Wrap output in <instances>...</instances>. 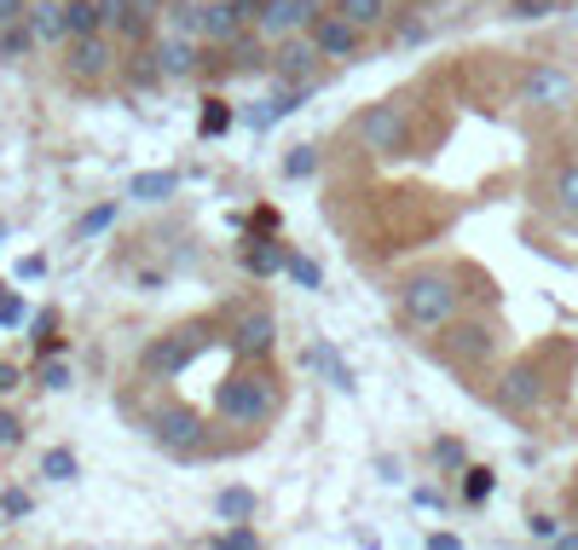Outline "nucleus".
I'll use <instances>...</instances> for the list:
<instances>
[{
	"mask_svg": "<svg viewBox=\"0 0 578 550\" xmlns=\"http://www.w3.org/2000/svg\"><path fill=\"white\" fill-rule=\"evenodd\" d=\"M278 405H284V394H278V382L266 371H232L215 389V412L226 423H238V429H261V423H273Z\"/></svg>",
	"mask_w": 578,
	"mask_h": 550,
	"instance_id": "nucleus-1",
	"label": "nucleus"
},
{
	"mask_svg": "<svg viewBox=\"0 0 578 550\" xmlns=\"http://www.w3.org/2000/svg\"><path fill=\"white\" fill-rule=\"evenodd\" d=\"M400 313L423 331H446L463 313V290L451 284V273H417L400 284Z\"/></svg>",
	"mask_w": 578,
	"mask_h": 550,
	"instance_id": "nucleus-2",
	"label": "nucleus"
},
{
	"mask_svg": "<svg viewBox=\"0 0 578 550\" xmlns=\"http://www.w3.org/2000/svg\"><path fill=\"white\" fill-rule=\"evenodd\" d=\"M354 134H359V146H365L370 157H405V151H411V105H400V99H382V105L359 111Z\"/></svg>",
	"mask_w": 578,
	"mask_h": 550,
	"instance_id": "nucleus-3",
	"label": "nucleus"
},
{
	"mask_svg": "<svg viewBox=\"0 0 578 550\" xmlns=\"http://www.w3.org/2000/svg\"><path fill=\"white\" fill-rule=\"evenodd\" d=\"M151 440L174 458H197L203 440H209V423H203L192 405H162V412L151 417Z\"/></svg>",
	"mask_w": 578,
	"mask_h": 550,
	"instance_id": "nucleus-4",
	"label": "nucleus"
},
{
	"mask_svg": "<svg viewBox=\"0 0 578 550\" xmlns=\"http://www.w3.org/2000/svg\"><path fill=\"white\" fill-rule=\"evenodd\" d=\"M111 65H116L111 30H99V35H70V41H65V70H70V81H81V88L105 81Z\"/></svg>",
	"mask_w": 578,
	"mask_h": 550,
	"instance_id": "nucleus-5",
	"label": "nucleus"
},
{
	"mask_svg": "<svg viewBox=\"0 0 578 550\" xmlns=\"http://www.w3.org/2000/svg\"><path fill=\"white\" fill-rule=\"evenodd\" d=\"M319 18H324V0H266V12H261V24H255V30L278 47V41L301 35V30H313Z\"/></svg>",
	"mask_w": 578,
	"mask_h": 550,
	"instance_id": "nucleus-6",
	"label": "nucleus"
},
{
	"mask_svg": "<svg viewBox=\"0 0 578 550\" xmlns=\"http://www.w3.org/2000/svg\"><path fill=\"white\" fill-rule=\"evenodd\" d=\"M197 348H203V324H185V331H174V336H162V342L144 348V371L151 377H180L185 365L197 359Z\"/></svg>",
	"mask_w": 578,
	"mask_h": 550,
	"instance_id": "nucleus-7",
	"label": "nucleus"
},
{
	"mask_svg": "<svg viewBox=\"0 0 578 550\" xmlns=\"http://www.w3.org/2000/svg\"><path fill=\"white\" fill-rule=\"evenodd\" d=\"M313 41H319V53L330 58V65H347V58H359L365 30L354 24V18H342V12H324L313 24Z\"/></svg>",
	"mask_w": 578,
	"mask_h": 550,
	"instance_id": "nucleus-8",
	"label": "nucleus"
},
{
	"mask_svg": "<svg viewBox=\"0 0 578 550\" xmlns=\"http://www.w3.org/2000/svg\"><path fill=\"white\" fill-rule=\"evenodd\" d=\"M151 58H157L162 81H185V76H197V65H203V41L169 30V35H162L157 47H151Z\"/></svg>",
	"mask_w": 578,
	"mask_h": 550,
	"instance_id": "nucleus-9",
	"label": "nucleus"
},
{
	"mask_svg": "<svg viewBox=\"0 0 578 550\" xmlns=\"http://www.w3.org/2000/svg\"><path fill=\"white\" fill-rule=\"evenodd\" d=\"M238 30H250V24L232 12V0H197V7H192V35L209 41V47H226Z\"/></svg>",
	"mask_w": 578,
	"mask_h": 550,
	"instance_id": "nucleus-10",
	"label": "nucleus"
},
{
	"mask_svg": "<svg viewBox=\"0 0 578 550\" xmlns=\"http://www.w3.org/2000/svg\"><path fill=\"white\" fill-rule=\"evenodd\" d=\"M319 65H324V53H319L313 35H289V41H278V47H273V70L284 81H313Z\"/></svg>",
	"mask_w": 578,
	"mask_h": 550,
	"instance_id": "nucleus-11",
	"label": "nucleus"
},
{
	"mask_svg": "<svg viewBox=\"0 0 578 550\" xmlns=\"http://www.w3.org/2000/svg\"><path fill=\"white\" fill-rule=\"evenodd\" d=\"M226 342H232V354H243V359H266V354H273V342H278V319L266 313V308L261 313H243Z\"/></svg>",
	"mask_w": 578,
	"mask_h": 550,
	"instance_id": "nucleus-12",
	"label": "nucleus"
},
{
	"mask_svg": "<svg viewBox=\"0 0 578 550\" xmlns=\"http://www.w3.org/2000/svg\"><path fill=\"white\" fill-rule=\"evenodd\" d=\"M521 99L527 105H567L573 81H567V70H555V65H532L527 81H521Z\"/></svg>",
	"mask_w": 578,
	"mask_h": 550,
	"instance_id": "nucleus-13",
	"label": "nucleus"
},
{
	"mask_svg": "<svg viewBox=\"0 0 578 550\" xmlns=\"http://www.w3.org/2000/svg\"><path fill=\"white\" fill-rule=\"evenodd\" d=\"M301 105H307V81H284V88H278L273 99H261V105L250 111V128H255V134H266V128H273V122L296 116Z\"/></svg>",
	"mask_w": 578,
	"mask_h": 550,
	"instance_id": "nucleus-14",
	"label": "nucleus"
},
{
	"mask_svg": "<svg viewBox=\"0 0 578 550\" xmlns=\"http://www.w3.org/2000/svg\"><path fill=\"white\" fill-rule=\"evenodd\" d=\"M544 400V377L539 365H515V371L498 382V405H509V412H527V405Z\"/></svg>",
	"mask_w": 578,
	"mask_h": 550,
	"instance_id": "nucleus-15",
	"label": "nucleus"
},
{
	"mask_svg": "<svg viewBox=\"0 0 578 550\" xmlns=\"http://www.w3.org/2000/svg\"><path fill=\"white\" fill-rule=\"evenodd\" d=\"M446 354L451 359H486L492 354V336H486V324H446Z\"/></svg>",
	"mask_w": 578,
	"mask_h": 550,
	"instance_id": "nucleus-16",
	"label": "nucleus"
},
{
	"mask_svg": "<svg viewBox=\"0 0 578 550\" xmlns=\"http://www.w3.org/2000/svg\"><path fill=\"white\" fill-rule=\"evenodd\" d=\"M30 30L47 41V47H58V41H70V24H65V0H35L30 7Z\"/></svg>",
	"mask_w": 578,
	"mask_h": 550,
	"instance_id": "nucleus-17",
	"label": "nucleus"
},
{
	"mask_svg": "<svg viewBox=\"0 0 578 550\" xmlns=\"http://www.w3.org/2000/svg\"><path fill=\"white\" fill-rule=\"evenodd\" d=\"M243 267H250L255 278H273V273L289 267V255H284V243H273V238H250L243 243Z\"/></svg>",
	"mask_w": 578,
	"mask_h": 550,
	"instance_id": "nucleus-18",
	"label": "nucleus"
},
{
	"mask_svg": "<svg viewBox=\"0 0 578 550\" xmlns=\"http://www.w3.org/2000/svg\"><path fill=\"white\" fill-rule=\"evenodd\" d=\"M174 186H180V174L151 169V174H134V180H128V197H134V203H162V197H174Z\"/></svg>",
	"mask_w": 578,
	"mask_h": 550,
	"instance_id": "nucleus-19",
	"label": "nucleus"
},
{
	"mask_svg": "<svg viewBox=\"0 0 578 550\" xmlns=\"http://www.w3.org/2000/svg\"><path fill=\"white\" fill-rule=\"evenodd\" d=\"M215 516L220 522H250L255 516V493H250V486H220V493H215Z\"/></svg>",
	"mask_w": 578,
	"mask_h": 550,
	"instance_id": "nucleus-20",
	"label": "nucleus"
},
{
	"mask_svg": "<svg viewBox=\"0 0 578 550\" xmlns=\"http://www.w3.org/2000/svg\"><path fill=\"white\" fill-rule=\"evenodd\" d=\"M65 24L70 35H99L105 30V7L99 0H65Z\"/></svg>",
	"mask_w": 578,
	"mask_h": 550,
	"instance_id": "nucleus-21",
	"label": "nucleus"
},
{
	"mask_svg": "<svg viewBox=\"0 0 578 550\" xmlns=\"http://www.w3.org/2000/svg\"><path fill=\"white\" fill-rule=\"evenodd\" d=\"M0 47H7V65H12V58H30L41 47V35L30 30V18H12V24H0Z\"/></svg>",
	"mask_w": 578,
	"mask_h": 550,
	"instance_id": "nucleus-22",
	"label": "nucleus"
},
{
	"mask_svg": "<svg viewBox=\"0 0 578 550\" xmlns=\"http://www.w3.org/2000/svg\"><path fill=\"white\" fill-rule=\"evenodd\" d=\"M336 12L354 18L359 30H377V24H388V12H394V7H388V0H336Z\"/></svg>",
	"mask_w": 578,
	"mask_h": 550,
	"instance_id": "nucleus-23",
	"label": "nucleus"
},
{
	"mask_svg": "<svg viewBox=\"0 0 578 550\" xmlns=\"http://www.w3.org/2000/svg\"><path fill=\"white\" fill-rule=\"evenodd\" d=\"M555 209L567 220H578V162H567V169L555 174Z\"/></svg>",
	"mask_w": 578,
	"mask_h": 550,
	"instance_id": "nucleus-24",
	"label": "nucleus"
},
{
	"mask_svg": "<svg viewBox=\"0 0 578 550\" xmlns=\"http://www.w3.org/2000/svg\"><path fill=\"white\" fill-rule=\"evenodd\" d=\"M492 493H498V475H492V470H481V463H474V470H463V499H469V504H486Z\"/></svg>",
	"mask_w": 578,
	"mask_h": 550,
	"instance_id": "nucleus-25",
	"label": "nucleus"
},
{
	"mask_svg": "<svg viewBox=\"0 0 578 550\" xmlns=\"http://www.w3.org/2000/svg\"><path fill=\"white\" fill-rule=\"evenodd\" d=\"M41 475H47V481H70L76 475V452H70V446H53V452L41 458Z\"/></svg>",
	"mask_w": 578,
	"mask_h": 550,
	"instance_id": "nucleus-26",
	"label": "nucleus"
},
{
	"mask_svg": "<svg viewBox=\"0 0 578 550\" xmlns=\"http://www.w3.org/2000/svg\"><path fill=\"white\" fill-rule=\"evenodd\" d=\"M226 128H232V111H226L220 99H209V105H203V116H197V134L209 139V134H226Z\"/></svg>",
	"mask_w": 578,
	"mask_h": 550,
	"instance_id": "nucleus-27",
	"label": "nucleus"
},
{
	"mask_svg": "<svg viewBox=\"0 0 578 550\" xmlns=\"http://www.w3.org/2000/svg\"><path fill=\"white\" fill-rule=\"evenodd\" d=\"M550 12H555V0H509V18H515V24H544Z\"/></svg>",
	"mask_w": 578,
	"mask_h": 550,
	"instance_id": "nucleus-28",
	"label": "nucleus"
},
{
	"mask_svg": "<svg viewBox=\"0 0 578 550\" xmlns=\"http://www.w3.org/2000/svg\"><path fill=\"white\" fill-rule=\"evenodd\" d=\"M284 174H289V180H307V174H319V151H313V146H296V151L284 157Z\"/></svg>",
	"mask_w": 578,
	"mask_h": 550,
	"instance_id": "nucleus-29",
	"label": "nucleus"
},
{
	"mask_svg": "<svg viewBox=\"0 0 578 550\" xmlns=\"http://www.w3.org/2000/svg\"><path fill=\"white\" fill-rule=\"evenodd\" d=\"M289 278H296L301 284V290H319V284H324V273H319V261H307V255H289V267H284Z\"/></svg>",
	"mask_w": 578,
	"mask_h": 550,
	"instance_id": "nucleus-30",
	"label": "nucleus"
},
{
	"mask_svg": "<svg viewBox=\"0 0 578 550\" xmlns=\"http://www.w3.org/2000/svg\"><path fill=\"white\" fill-rule=\"evenodd\" d=\"M111 220H116V203H99V209H88V215H81V238H99V232H105L111 227Z\"/></svg>",
	"mask_w": 578,
	"mask_h": 550,
	"instance_id": "nucleus-31",
	"label": "nucleus"
},
{
	"mask_svg": "<svg viewBox=\"0 0 578 550\" xmlns=\"http://www.w3.org/2000/svg\"><path fill=\"white\" fill-rule=\"evenodd\" d=\"M434 463H440V470H463V463H469L463 440H434Z\"/></svg>",
	"mask_w": 578,
	"mask_h": 550,
	"instance_id": "nucleus-32",
	"label": "nucleus"
},
{
	"mask_svg": "<svg viewBox=\"0 0 578 550\" xmlns=\"http://www.w3.org/2000/svg\"><path fill=\"white\" fill-rule=\"evenodd\" d=\"M215 545H220V550H255L261 539H255V527H226Z\"/></svg>",
	"mask_w": 578,
	"mask_h": 550,
	"instance_id": "nucleus-33",
	"label": "nucleus"
},
{
	"mask_svg": "<svg viewBox=\"0 0 578 550\" xmlns=\"http://www.w3.org/2000/svg\"><path fill=\"white\" fill-rule=\"evenodd\" d=\"M0 516H30V493H24V486H7V493H0Z\"/></svg>",
	"mask_w": 578,
	"mask_h": 550,
	"instance_id": "nucleus-34",
	"label": "nucleus"
},
{
	"mask_svg": "<svg viewBox=\"0 0 578 550\" xmlns=\"http://www.w3.org/2000/svg\"><path fill=\"white\" fill-rule=\"evenodd\" d=\"M41 389H70V365L65 359H47V365H41Z\"/></svg>",
	"mask_w": 578,
	"mask_h": 550,
	"instance_id": "nucleus-35",
	"label": "nucleus"
},
{
	"mask_svg": "<svg viewBox=\"0 0 578 550\" xmlns=\"http://www.w3.org/2000/svg\"><path fill=\"white\" fill-rule=\"evenodd\" d=\"M18 440H24V417L0 412V446H18Z\"/></svg>",
	"mask_w": 578,
	"mask_h": 550,
	"instance_id": "nucleus-36",
	"label": "nucleus"
},
{
	"mask_svg": "<svg viewBox=\"0 0 578 550\" xmlns=\"http://www.w3.org/2000/svg\"><path fill=\"white\" fill-rule=\"evenodd\" d=\"M0 324H24V301L18 296H0Z\"/></svg>",
	"mask_w": 578,
	"mask_h": 550,
	"instance_id": "nucleus-37",
	"label": "nucleus"
},
{
	"mask_svg": "<svg viewBox=\"0 0 578 550\" xmlns=\"http://www.w3.org/2000/svg\"><path fill=\"white\" fill-rule=\"evenodd\" d=\"M232 12L243 18V24H261V12H266V0H232Z\"/></svg>",
	"mask_w": 578,
	"mask_h": 550,
	"instance_id": "nucleus-38",
	"label": "nucleus"
},
{
	"mask_svg": "<svg viewBox=\"0 0 578 550\" xmlns=\"http://www.w3.org/2000/svg\"><path fill=\"white\" fill-rule=\"evenodd\" d=\"M35 0H0V24H12V18H30Z\"/></svg>",
	"mask_w": 578,
	"mask_h": 550,
	"instance_id": "nucleus-39",
	"label": "nucleus"
},
{
	"mask_svg": "<svg viewBox=\"0 0 578 550\" xmlns=\"http://www.w3.org/2000/svg\"><path fill=\"white\" fill-rule=\"evenodd\" d=\"M18 382H24V371H18V365H12V359H0V394H12V389H18Z\"/></svg>",
	"mask_w": 578,
	"mask_h": 550,
	"instance_id": "nucleus-40",
	"label": "nucleus"
},
{
	"mask_svg": "<svg viewBox=\"0 0 578 550\" xmlns=\"http://www.w3.org/2000/svg\"><path fill=\"white\" fill-rule=\"evenodd\" d=\"M532 539H562V527H555V516H532Z\"/></svg>",
	"mask_w": 578,
	"mask_h": 550,
	"instance_id": "nucleus-41",
	"label": "nucleus"
},
{
	"mask_svg": "<svg viewBox=\"0 0 578 550\" xmlns=\"http://www.w3.org/2000/svg\"><path fill=\"white\" fill-rule=\"evenodd\" d=\"M0 65H7V47H0Z\"/></svg>",
	"mask_w": 578,
	"mask_h": 550,
	"instance_id": "nucleus-42",
	"label": "nucleus"
},
{
	"mask_svg": "<svg viewBox=\"0 0 578 550\" xmlns=\"http://www.w3.org/2000/svg\"><path fill=\"white\" fill-rule=\"evenodd\" d=\"M388 7H405V0H388Z\"/></svg>",
	"mask_w": 578,
	"mask_h": 550,
	"instance_id": "nucleus-43",
	"label": "nucleus"
}]
</instances>
